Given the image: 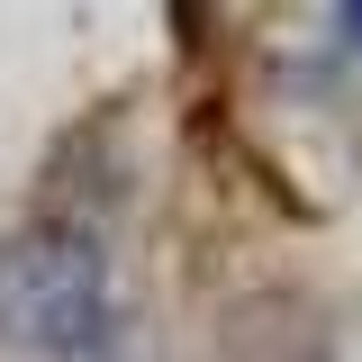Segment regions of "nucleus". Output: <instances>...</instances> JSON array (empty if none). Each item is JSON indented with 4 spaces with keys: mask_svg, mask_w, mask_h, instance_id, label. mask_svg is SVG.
<instances>
[{
    "mask_svg": "<svg viewBox=\"0 0 362 362\" xmlns=\"http://www.w3.org/2000/svg\"><path fill=\"white\" fill-rule=\"evenodd\" d=\"M109 263L82 226L37 218L0 245V354L28 362H90L109 354Z\"/></svg>",
    "mask_w": 362,
    "mask_h": 362,
    "instance_id": "f257e3e1",
    "label": "nucleus"
},
{
    "mask_svg": "<svg viewBox=\"0 0 362 362\" xmlns=\"http://www.w3.org/2000/svg\"><path fill=\"white\" fill-rule=\"evenodd\" d=\"M335 28H344V37H354V45H362V9H344V18H335Z\"/></svg>",
    "mask_w": 362,
    "mask_h": 362,
    "instance_id": "f03ea898",
    "label": "nucleus"
}]
</instances>
